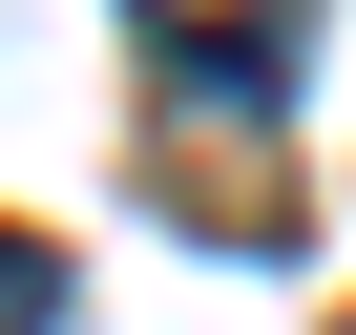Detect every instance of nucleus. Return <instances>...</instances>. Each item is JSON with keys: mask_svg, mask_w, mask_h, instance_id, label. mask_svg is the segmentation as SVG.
I'll return each instance as SVG.
<instances>
[{"mask_svg": "<svg viewBox=\"0 0 356 335\" xmlns=\"http://www.w3.org/2000/svg\"><path fill=\"white\" fill-rule=\"evenodd\" d=\"M0 335H63V252L42 231H0Z\"/></svg>", "mask_w": 356, "mask_h": 335, "instance_id": "obj_1", "label": "nucleus"}]
</instances>
